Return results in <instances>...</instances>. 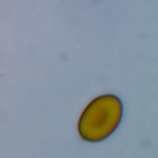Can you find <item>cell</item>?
<instances>
[{
    "mask_svg": "<svg viewBox=\"0 0 158 158\" xmlns=\"http://www.w3.org/2000/svg\"><path fill=\"white\" fill-rule=\"evenodd\" d=\"M120 99L112 94L99 96L85 108L79 118L78 132L85 141L97 143L110 136L122 120Z\"/></svg>",
    "mask_w": 158,
    "mask_h": 158,
    "instance_id": "obj_1",
    "label": "cell"
}]
</instances>
